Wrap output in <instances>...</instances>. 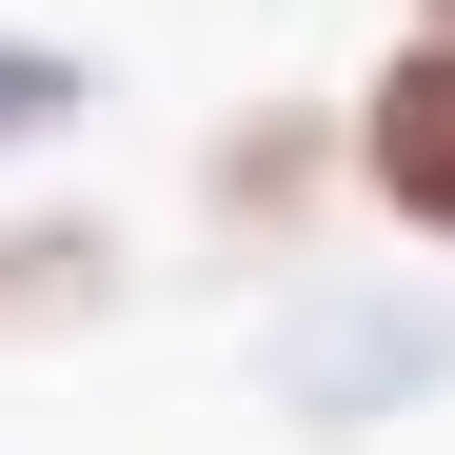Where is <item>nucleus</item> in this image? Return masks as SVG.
Wrapping results in <instances>:
<instances>
[{"instance_id": "obj_1", "label": "nucleus", "mask_w": 455, "mask_h": 455, "mask_svg": "<svg viewBox=\"0 0 455 455\" xmlns=\"http://www.w3.org/2000/svg\"><path fill=\"white\" fill-rule=\"evenodd\" d=\"M356 179H376V218L455 238V20H416L396 60H376V100H356Z\"/></svg>"}, {"instance_id": "obj_3", "label": "nucleus", "mask_w": 455, "mask_h": 455, "mask_svg": "<svg viewBox=\"0 0 455 455\" xmlns=\"http://www.w3.org/2000/svg\"><path fill=\"white\" fill-rule=\"evenodd\" d=\"M416 20H455V0H416Z\"/></svg>"}, {"instance_id": "obj_2", "label": "nucleus", "mask_w": 455, "mask_h": 455, "mask_svg": "<svg viewBox=\"0 0 455 455\" xmlns=\"http://www.w3.org/2000/svg\"><path fill=\"white\" fill-rule=\"evenodd\" d=\"M60 119H80V60H60V40H0V139H60Z\"/></svg>"}]
</instances>
